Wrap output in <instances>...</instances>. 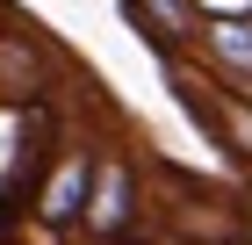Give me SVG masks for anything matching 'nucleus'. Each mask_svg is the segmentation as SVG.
Here are the masks:
<instances>
[{
    "instance_id": "obj_4",
    "label": "nucleus",
    "mask_w": 252,
    "mask_h": 245,
    "mask_svg": "<svg viewBox=\"0 0 252 245\" xmlns=\"http://www.w3.org/2000/svg\"><path fill=\"white\" fill-rule=\"evenodd\" d=\"M87 224H94L101 238H116V231L130 224V166H101L94 202H87Z\"/></svg>"
},
{
    "instance_id": "obj_3",
    "label": "nucleus",
    "mask_w": 252,
    "mask_h": 245,
    "mask_svg": "<svg viewBox=\"0 0 252 245\" xmlns=\"http://www.w3.org/2000/svg\"><path fill=\"white\" fill-rule=\"evenodd\" d=\"M130 15L144 22V36L158 51H173V43L194 36V0H130Z\"/></svg>"
},
{
    "instance_id": "obj_1",
    "label": "nucleus",
    "mask_w": 252,
    "mask_h": 245,
    "mask_svg": "<svg viewBox=\"0 0 252 245\" xmlns=\"http://www.w3.org/2000/svg\"><path fill=\"white\" fill-rule=\"evenodd\" d=\"M87 188H94V166H87V151L58 159V173H51V188L36 195V216H43V224H72L79 209H87Z\"/></svg>"
},
{
    "instance_id": "obj_2",
    "label": "nucleus",
    "mask_w": 252,
    "mask_h": 245,
    "mask_svg": "<svg viewBox=\"0 0 252 245\" xmlns=\"http://www.w3.org/2000/svg\"><path fill=\"white\" fill-rule=\"evenodd\" d=\"M202 43H209V58L231 79L252 87V15H209V22H202Z\"/></svg>"
}]
</instances>
